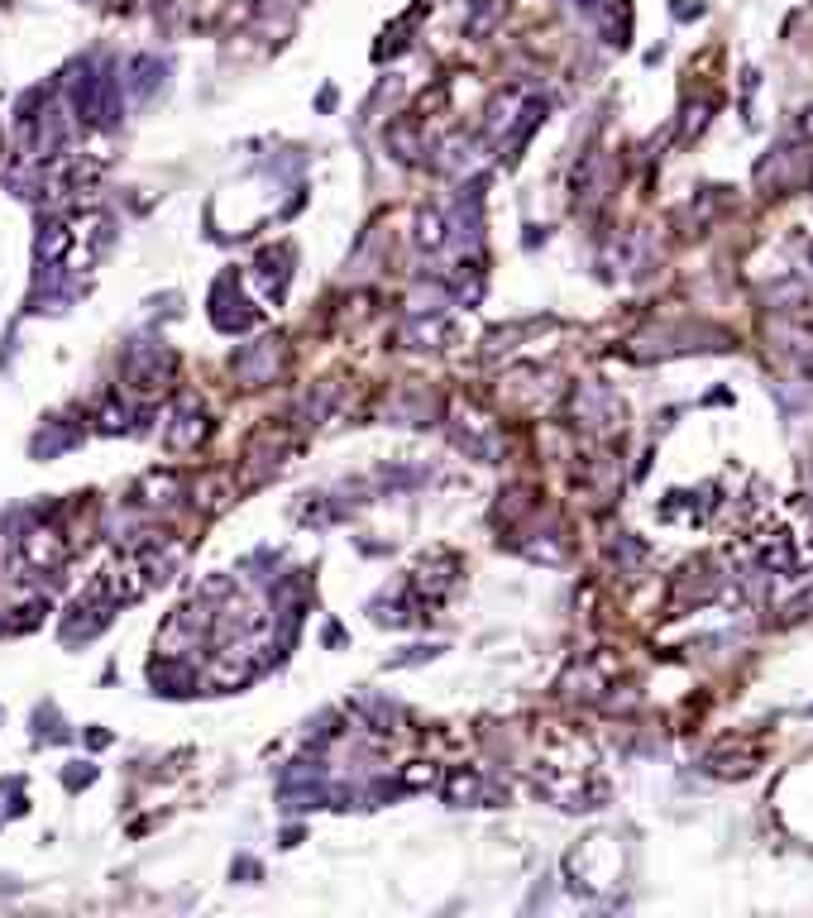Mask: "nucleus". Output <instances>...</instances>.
Segmentation results:
<instances>
[{
  "mask_svg": "<svg viewBox=\"0 0 813 918\" xmlns=\"http://www.w3.org/2000/svg\"><path fill=\"white\" fill-rule=\"evenodd\" d=\"M799 135H804V139H813V106H809L804 115H799Z\"/></svg>",
  "mask_w": 813,
  "mask_h": 918,
  "instance_id": "nucleus-2",
  "label": "nucleus"
},
{
  "mask_svg": "<svg viewBox=\"0 0 813 918\" xmlns=\"http://www.w3.org/2000/svg\"><path fill=\"white\" fill-rule=\"evenodd\" d=\"M756 770V756L751 752H718V756H709V776H723V780H742V776H751Z\"/></svg>",
  "mask_w": 813,
  "mask_h": 918,
  "instance_id": "nucleus-1",
  "label": "nucleus"
}]
</instances>
